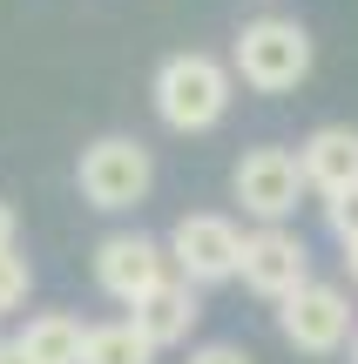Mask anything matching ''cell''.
<instances>
[{
  "mask_svg": "<svg viewBox=\"0 0 358 364\" xmlns=\"http://www.w3.org/2000/svg\"><path fill=\"white\" fill-rule=\"evenodd\" d=\"M27 290H34V263L21 257V250H0V317H14L27 304Z\"/></svg>",
  "mask_w": 358,
  "mask_h": 364,
  "instance_id": "13",
  "label": "cell"
},
{
  "mask_svg": "<svg viewBox=\"0 0 358 364\" xmlns=\"http://www.w3.org/2000/svg\"><path fill=\"white\" fill-rule=\"evenodd\" d=\"M0 364H34V358L21 351V338H0Z\"/></svg>",
  "mask_w": 358,
  "mask_h": 364,
  "instance_id": "16",
  "label": "cell"
},
{
  "mask_svg": "<svg viewBox=\"0 0 358 364\" xmlns=\"http://www.w3.org/2000/svg\"><path fill=\"white\" fill-rule=\"evenodd\" d=\"M149 102H156L162 129L176 135H210L216 122L230 115V102H237V68H223L216 54H169V61L156 68V81H149Z\"/></svg>",
  "mask_w": 358,
  "mask_h": 364,
  "instance_id": "1",
  "label": "cell"
},
{
  "mask_svg": "<svg viewBox=\"0 0 358 364\" xmlns=\"http://www.w3.org/2000/svg\"><path fill=\"white\" fill-rule=\"evenodd\" d=\"M345 277H352V290H358V243H345Z\"/></svg>",
  "mask_w": 358,
  "mask_h": 364,
  "instance_id": "18",
  "label": "cell"
},
{
  "mask_svg": "<svg viewBox=\"0 0 358 364\" xmlns=\"http://www.w3.org/2000/svg\"><path fill=\"white\" fill-rule=\"evenodd\" d=\"M0 250H14V209L0 203Z\"/></svg>",
  "mask_w": 358,
  "mask_h": 364,
  "instance_id": "17",
  "label": "cell"
},
{
  "mask_svg": "<svg viewBox=\"0 0 358 364\" xmlns=\"http://www.w3.org/2000/svg\"><path fill=\"white\" fill-rule=\"evenodd\" d=\"M311 61H318L311 27L291 21V14H257V21H243L237 48H230L237 81H243V88H257V95H291V88H305Z\"/></svg>",
  "mask_w": 358,
  "mask_h": 364,
  "instance_id": "2",
  "label": "cell"
},
{
  "mask_svg": "<svg viewBox=\"0 0 358 364\" xmlns=\"http://www.w3.org/2000/svg\"><path fill=\"white\" fill-rule=\"evenodd\" d=\"M243 243H251V236H243L230 216L196 209V216H183L169 230L176 277H189V284H230V277H243Z\"/></svg>",
  "mask_w": 358,
  "mask_h": 364,
  "instance_id": "6",
  "label": "cell"
},
{
  "mask_svg": "<svg viewBox=\"0 0 358 364\" xmlns=\"http://www.w3.org/2000/svg\"><path fill=\"white\" fill-rule=\"evenodd\" d=\"M352 364H358V338H352Z\"/></svg>",
  "mask_w": 358,
  "mask_h": 364,
  "instance_id": "19",
  "label": "cell"
},
{
  "mask_svg": "<svg viewBox=\"0 0 358 364\" xmlns=\"http://www.w3.org/2000/svg\"><path fill=\"white\" fill-rule=\"evenodd\" d=\"M21 351L34 358V364H81V351H88V331H81L68 311H41V317H27Z\"/></svg>",
  "mask_w": 358,
  "mask_h": 364,
  "instance_id": "11",
  "label": "cell"
},
{
  "mask_svg": "<svg viewBox=\"0 0 358 364\" xmlns=\"http://www.w3.org/2000/svg\"><path fill=\"white\" fill-rule=\"evenodd\" d=\"M169 270H176L169 243H156V236H142V230H115V236L95 243V284L115 304H142L156 284H169Z\"/></svg>",
  "mask_w": 358,
  "mask_h": 364,
  "instance_id": "7",
  "label": "cell"
},
{
  "mask_svg": "<svg viewBox=\"0 0 358 364\" xmlns=\"http://www.w3.org/2000/svg\"><path fill=\"white\" fill-rule=\"evenodd\" d=\"M129 317L149 331L156 351H176V344H189V331H196V317H203L196 284H189V277H169V284H156L142 304H129Z\"/></svg>",
  "mask_w": 358,
  "mask_h": 364,
  "instance_id": "10",
  "label": "cell"
},
{
  "mask_svg": "<svg viewBox=\"0 0 358 364\" xmlns=\"http://www.w3.org/2000/svg\"><path fill=\"white\" fill-rule=\"evenodd\" d=\"M325 223H332V236H338V243H358V189L332 196V203H325Z\"/></svg>",
  "mask_w": 358,
  "mask_h": 364,
  "instance_id": "14",
  "label": "cell"
},
{
  "mask_svg": "<svg viewBox=\"0 0 358 364\" xmlns=\"http://www.w3.org/2000/svg\"><path fill=\"white\" fill-rule=\"evenodd\" d=\"M183 364H257V358L243 351V344H196Z\"/></svg>",
  "mask_w": 358,
  "mask_h": 364,
  "instance_id": "15",
  "label": "cell"
},
{
  "mask_svg": "<svg viewBox=\"0 0 358 364\" xmlns=\"http://www.w3.org/2000/svg\"><path fill=\"white\" fill-rule=\"evenodd\" d=\"M75 189H81L88 209H108V216H115V209H135L149 189H156V156H149L135 135H102V142L81 149Z\"/></svg>",
  "mask_w": 358,
  "mask_h": 364,
  "instance_id": "3",
  "label": "cell"
},
{
  "mask_svg": "<svg viewBox=\"0 0 358 364\" xmlns=\"http://www.w3.org/2000/svg\"><path fill=\"white\" fill-rule=\"evenodd\" d=\"M81 364H156V344H149V331L135 324V317H122V324H88Z\"/></svg>",
  "mask_w": 358,
  "mask_h": 364,
  "instance_id": "12",
  "label": "cell"
},
{
  "mask_svg": "<svg viewBox=\"0 0 358 364\" xmlns=\"http://www.w3.org/2000/svg\"><path fill=\"white\" fill-rule=\"evenodd\" d=\"M305 189H311V182H305V162H298L291 149H278V142L243 149L237 169H230V196H237L243 216H257V223H284V216H298Z\"/></svg>",
  "mask_w": 358,
  "mask_h": 364,
  "instance_id": "4",
  "label": "cell"
},
{
  "mask_svg": "<svg viewBox=\"0 0 358 364\" xmlns=\"http://www.w3.org/2000/svg\"><path fill=\"white\" fill-rule=\"evenodd\" d=\"M298 162H305V182L332 203V196L358 189V129L345 122H325V129L305 135V149H298Z\"/></svg>",
  "mask_w": 358,
  "mask_h": 364,
  "instance_id": "9",
  "label": "cell"
},
{
  "mask_svg": "<svg viewBox=\"0 0 358 364\" xmlns=\"http://www.w3.org/2000/svg\"><path fill=\"white\" fill-rule=\"evenodd\" d=\"M305 284H311V250H305V236L284 230V223L251 230V243H243V290L284 304L291 290H305Z\"/></svg>",
  "mask_w": 358,
  "mask_h": 364,
  "instance_id": "8",
  "label": "cell"
},
{
  "mask_svg": "<svg viewBox=\"0 0 358 364\" xmlns=\"http://www.w3.org/2000/svg\"><path fill=\"white\" fill-rule=\"evenodd\" d=\"M278 331H284L291 351L332 358V351H345V344L358 338V331H352V297L338 284H318V277H311L305 290H291V297L278 304Z\"/></svg>",
  "mask_w": 358,
  "mask_h": 364,
  "instance_id": "5",
  "label": "cell"
}]
</instances>
